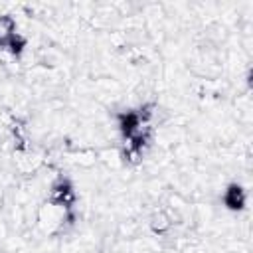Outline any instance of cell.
Listing matches in <instances>:
<instances>
[{"label":"cell","instance_id":"cell-1","mask_svg":"<svg viewBox=\"0 0 253 253\" xmlns=\"http://www.w3.org/2000/svg\"><path fill=\"white\" fill-rule=\"evenodd\" d=\"M119 128L123 132V138L128 142V152L140 154L150 134V111L144 107L123 113L119 117Z\"/></svg>","mask_w":253,"mask_h":253},{"label":"cell","instance_id":"cell-2","mask_svg":"<svg viewBox=\"0 0 253 253\" xmlns=\"http://www.w3.org/2000/svg\"><path fill=\"white\" fill-rule=\"evenodd\" d=\"M223 202L229 210H241L243 204H245V194L241 190V186L237 184H231L227 190H225V196H223Z\"/></svg>","mask_w":253,"mask_h":253},{"label":"cell","instance_id":"cell-3","mask_svg":"<svg viewBox=\"0 0 253 253\" xmlns=\"http://www.w3.org/2000/svg\"><path fill=\"white\" fill-rule=\"evenodd\" d=\"M53 200H55L57 204H63L65 208H69V206L73 204V192H71V188H69L67 182H59V184L53 188Z\"/></svg>","mask_w":253,"mask_h":253}]
</instances>
